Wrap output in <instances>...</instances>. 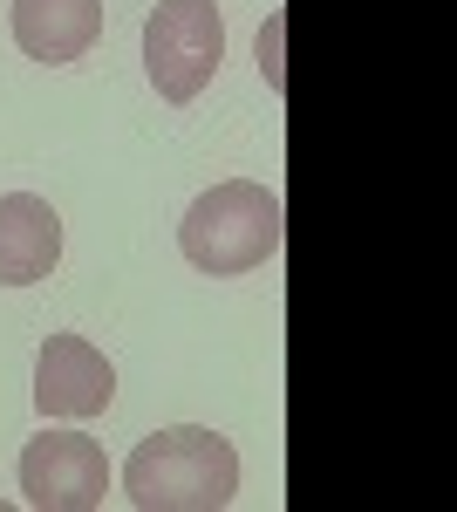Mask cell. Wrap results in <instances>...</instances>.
Here are the masks:
<instances>
[{
	"mask_svg": "<svg viewBox=\"0 0 457 512\" xmlns=\"http://www.w3.org/2000/svg\"><path fill=\"white\" fill-rule=\"evenodd\" d=\"M239 492V451L205 424L157 431L123 465V499L137 512H219Z\"/></svg>",
	"mask_w": 457,
	"mask_h": 512,
	"instance_id": "6da1fadb",
	"label": "cell"
},
{
	"mask_svg": "<svg viewBox=\"0 0 457 512\" xmlns=\"http://www.w3.org/2000/svg\"><path fill=\"white\" fill-rule=\"evenodd\" d=\"M287 239V212H280V192L253 185V178H226L212 192L191 198V212L178 219V246L198 274L232 280V274H253L267 267Z\"/></svg>",
	"mask_w": 457,
	"mask_h": 512,
	"instance_id": "7a4b0ae2",
	"label": "cell"
},
{
	"mask_svg": "<svg viewBox=\"0 0 457 512\" xmlns=\"http://www.w3.org/2000/svg\"><path fill=\"white\" fill-rule=\"evenodd\" d=\"M219 55H226L219 0H157V14L144 21V69L164 103L205 96V82L219 76Z\"/></svg>",
	"mask_w": 457,
	"mask_h": 512,
	"instance_id": "3957f363",
	"label": "cell"
},
{
	"mask_svg": "<svg viewBox=\"0 0 457 512\" xmlns=\"http://www.w3.org/2000/svg\"><path fill=\"white\" fill-rule=\"evenodd\" d=\"M21 499L35 512H96L110 499V458L82 431H41L21 451Z\"/></svg>",
	"mask_w": 457,
	"mask_h": 512,
	"instance_id": "277c9868",
	"label": "cell"
},
{
	"mask_svg": "<svg viewBox=\"0 0 457 512\" xmlns=\"http://www.w3.org/2000/svg\"><path fill=\"white\" fill-rule=\"evenodd\" d=\"M116 396V369L110 355L82 335H48L35 355V410L55 424H82V417H103Z\"/></svg>",
	"mask_w": 457,
	"mask_h": 512,
	"instance_id": "5b68a950",
	"label": "cell"
},
{
	"mask_svg": "<svg viewBox=\"0 0 457 512\" xmlns=\"http://www.w3.org/2000/svg\"><path fill=\"white\" fill-rule=\"evenodd\" d=\"M62 260V219L35 192L0 198V287H35Z\"/></svg>",
	"mask_w": 457,
	"mask_h": 512,
	"instance_id": "8992f818",
	"label": "cell"
},
{
	"mask_svg": "<svg viewBox=\"0 0 457 512\" xmlns=\"http://www.w3.org/2000/svg\"><path fill=\"white\" fill-rule=\"evenodd\" d=\"M103 35V0H14V41L48 69L89 55Z\"/></svg>",
	"mask_w": 457,
	"mask_h": 512,
	"instance_id": "52a82bcc",
	"label": "cell"
}]
</instances>
